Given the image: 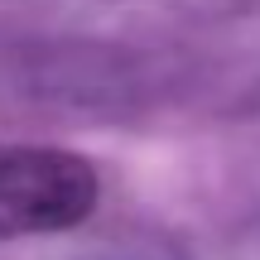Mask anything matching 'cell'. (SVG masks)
<instances>
[{
  "label": "cell",
  "instance_id": "6da1fadb",
  "mask_svg": "<svg viewBox=\"0 0 260 260\" xmlns=\"http://www.w3.org/2000/svg\"><path fill=\"white\" fill-rule=\"evenodd\" d=\"M96 203L102 174L77 149L0 140V241L73 232Z\"/></svg>",
  "mask_w": 260,
  "mask_h": 260
}]
</instances>
